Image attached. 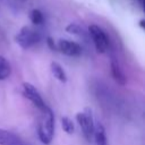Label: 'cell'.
I'll return each mask as SVG.
<instances>
[{
    "mask_svg": "<svg viewBox=\"0 0 145 145\" xmlns=\"http://www.w3.org/2000/svg\"><path fill=\"white\" fill-rule=\"evenodd\" d=\"M42 112V117L37 127V136L42 144L49 145L54 135V113L53 111L46 106Z\"/></svg>",
    "mask_w": 145,
    "mask_h": 145,
    "instance_id": "6da1fadb",
    "label": "cell"
},
{
    "mask_svg": "<svg viewBox=\"0 0 145 145\" xmlns=\"http://www.w3.org/2000/svg\"><path fill=\"white\" fill-rule=\"evenodd\" d=\"M41 40V34L39 31L31 26H23L19 32L15 35V41L16 43L22 48V49H29L34 46L39 41Z\"/></svg>",
    "mask_w": 145,
    "mask_h": 145,
    "instance_id": "7a4b0ae2",
    "label": "cell"
},
{
    "mask_svg": "<svg viewBox=\"0 0 145 145\" xmlns=\"http://www.w3.org/2000/svg\"><path fill=\"white\" fill-rule=\"evenodd\" d=\"M88 34L94 43L95 50L99 53H105L110 48V40L106 33L97 25H89L88 26Z\"/></svg>",
    "mask_w": 145,
    "mask_h": 145,
    "instance_id": "3957f363",
    "label": "cell"
},
{
    "mask_svg": "<svg viewBox=\"0 0 145 145\" xmlns=\"http://www.w3.org/2000/svg\"><path fill=\"white\" fill-rule=\"evenodd\" d=\"M76 120L82 129V133L87 142H91L93 138L94 131V119L92 114V110L89 108H85L83 111L77 112Z\"/></svg>",
    "mask_w": 145,
    "mask_h": 145,
    "instance_id": "277c9868",
    "label": "cell"
},
{
    "mask_svg": "<svg viewBox=\"0 0 145 145\" xmlns=\"http://www.w3.org/2000/svg\"><path fill=\"white\" fill-rule=\"evenodd\" d=\"M22 86H23V94H24V96L26 99H28L40 111H43L48 106L45 104L44 100L42 99L40 92L36 89V87L33 84H31L28 82H24Z\"/></svg>",
    "mask_w": 145,
    "mask_h": 145,
    "instance_id": "5b68a950",
    "label": "cell"
},
{
    "mask_svg": "<svg viewBox=\"0 0 145 145\" xmlns=\"http://www.w3.org/2000/svg\"><path fill=\"white\" fill-rule=\"evenodd\" d=\"M57 51H60L68 57H79L83 52V48L77 42L61 39L57 43Z\"/></svg>",
    "mask_w": 145,
    "mask_h": 145,
    "instance_id": "8992f818",
    "label": "cell"
},
{
    "mask_svg": "<svg viewBox=\"0 0 145 145\" xmlns=\"http://www.w3.org/2000/svg\"><path fill=\"white\" fill-rule=\"evenodd\" d=\"M0 145H24V143L16 134L0 128Z\"/></svg>",
    "mask_w": 145,
    "mask_h": 145,
    "instance_id": "52a82bcc",
    "label": "cell"
},
{
    "mask_svg": "<svg viewBox=\"0 0 145 145\" xmlns=\"http://www.w3.org/2000/svg\"><path fill=\"white\" fill-rule=\"evenodd\" d=\"M110 68H111V75L113 77V79L120 84V85H125L126 84V76L122 71V68L119 63V61L116 59V58H112L111 59V62H110Z\"/></svg>",
    "mask_w": 145,
    "mask_h": 145,
    "instance_id": "ba28073f",
    "label": "cell"
},
{
    "mask_svg": "<svg viewBox=\"0 0 145 145\" xmlns=\"http://www.w3.org/2000/svg\"><path fill=\"white\" fill-rule=\"evenodd\" d=\"M93 137H94V142H95L96 145H108L105 128H104V126L100 121H97L96 123H94Z\"/></svg>",
    "mask_w": 145,
    "mask_h": 145,
    "instance_id": "9c48e42d",
    "label": "cell"
},
{
    "mask_svg": "<svg viewBox=\"0 0 145 145\" xmlns=\"http://www.w3.org/2000/svg\"><path fill=\"white\" fill-rule=\"evenodd\" d=\"M50 70L52 72L53 77L57 78L59 82H61V83H66L67 82V79H68L67 78V74H66L65 69L61 67L60 63H58L57 61H52L50 63Z\"/></svg>",
    "mask_w": 145,
    "mask_h": 145,
    "instance_id": "30bf717a",
    "label": "cell"
},
{
    "mask_svg": "<svg viewBox=\"0 0 145 145\" xmlns=\"http://www.w3.org/2000/svg\"><path fill=\"white\" fill-rule=\"evenodd\" d=\"M10 72H11V67L9 61L5 57L0 56V80L8 78Z\"/></svg>",
    "mask_w": 145,
    "mask_h": 145,
    "instance_id": "8fae6325",
    "label": "cell"
},
{
    "mask_svg": "<svg viewBox=\"0 0 145 145\" xmlns=\"http://www.w3.org/2000/svg\"><path fill=\"white\" fill-rule=\"evenodd\" d=\"M29 19L34 25H41L44 23V15L40 9H32L29 11Z\"/></svg>",
    "mask_w": 145,
    "mask_h": 145,
    "instance_id": "7c38bea8",
    "label": "cell"
},
{
    "mask_svg": "<svg viewBox=\"0 0 145 145\" xmlns=\"http://www.w3.org/2000/svg\"><path fill=\"white\" fill-rule=\"evenodd\" d=\"M61 127L63 129V131H66L68 135H71L74 134L75 131V126H74V122L70 118L68 117H62L61 118Z\"/></svg>",
    "mask_w": 145,
    "mask_h": 145,
    "instance_id": "4fadbf2b",
    "label": "cell"
},
{
    "mask_svg": "<svg viewBox=\"0 0 145 145\" xmlns=\"http://www.w3.org/2000/svg\"><path fill=\"white\" fill-rule=\"evenodd\" d=\"M66 31L70 34H75V35H83V29L80 28L79 25L75 24V23H70L69 25L66 26Z\"/></svg>",
    "mask_w": 145,
    "mask_h": 145,
    "instance_id": "5bb4252c",
    "label": "cell"
},
{
    "mask_svg": "<svg viewBox=\"0 0 145 145\" xmlns=\"http://www.w3.org/2000/svg\"><path fill=\"white\" fill-rule=\"evenodd\" d=\"M46 44H48V46H49L52 51H57V44L54 43V40H53L52 37H50V36L46 37Z\"/></svg>",
    "mask_w": 145,
    "mask_h": 145,
    "instance_id": "9a60e30c",
    "label": "cell"
},
{
    "mask_svg": "<svg viewBox=\"0 0 145 145\" xmlns=\"http://www.w3.org/2000/svg\"><path fill=\"white\" fill-rule=\"evenodd\" d=\"M144 22H145L144 19H140V20H139V25H140L142 28H144Z\"/></svg>",
    "mask_w": 145,
    "mask_h": 145,
    "instance_id": "2e32d148",
    "label": "cell"
},
{
    "mask_svg": "<svg viewBox=\"0 0 145 145\" xmlns=\"http://www.w3.org/2000/svg\"><path fill=\"white\" fill-rule=\"evenodd\" d=\"M139 1H140V2H143V1H144V0H139Z\"/></svg>",
    "mask_w": 145,
    "mask_h": 145,
    "instance_id": "e0dca14e",
    "label": "cell"
},
{
    "mask_svg": "<svg viewBox=\"0 0 145 145\" xmlns=\"http://www.w3.org/2000/svg\"><path fill=\"white\" fill-rule=\"evenodd\" d=\"M19 1H25V0H19Z\"/></svg>",
    "mask_w": 145,
    "mask_h": 145,
    "instance_id": "ac0fdd59",
    "label": "cell"
}]
</instances>
